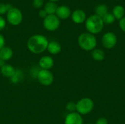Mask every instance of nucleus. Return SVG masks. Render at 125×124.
I'll return each mask as SVG.
<instances>
[{"instance_id":"nucleus-28","label":"nucleus","mask_w":125,"mask_h":124,"mask_svg":"<svg viewBox=\"0 0 125 124\" xmlns=\"http://www.w3.org/2000/svg\"><path fill=\"white\" fill-rule=\"evenodd\" d=\"M4 44H5V39H4V37L0 34V50L4 47Z\"/></svg>"},{"instance_id":"nucleus-20","label":"nucleus","mask_w":125,"mask_h":124,"mask_svg":"<svg viewBox=\"0 0 125 124\" xmlns=\"http://www.w3.org/2000/svg\"><path fill=\"white\" fill-rule=\"evenodd\" d=\"M103 21L104 23V24H107V25H111L113 23H114L116 18H114V15L111 12H107L103 18Z\"/></svg>"},{"instance_id":"nucleus-26","label":"nucleus","mask_w":125,"mask_h":124,"mask_svg":"<svg viewBox=\"0 0 125 124\" xmlns=\"http://www.w3.org/2000/svg\"><path fill=\"white\" fill-rule=\"evenodd\" d=\"M119 27H120L121 30H122V31L125 32V16L124 18H122L119 20Z\"/></svg>"},{"instance_id":"nucleus-15","label":"nucleus","mask_w":125,"mask_h":124,"mask_svg":"<svg viewBox=\"0 0 125 124\" xmlns=\"http://www.w3.org/2000/svg\"><path fill=\"white\" fill-rule=\"evenodd\" d=\"M15 72V69L10 64H5L1 67V73L4 77L11 78Z\"/></svg>"},{"instance_id":"nucleus-9","label":"nucleus","mask_w":125,"mask_h":124,"mask_svg":"<svg viewBox=\"0 0 125 124\" xmlns=\"http://www.w3.org/2000/svg\"><path fill=\"white\" fill-rule=\"evenodd\" d=\"M83 120L79 113L77 112L70 113L67 115L65 120H64V124H83Z\"/></svg>"},{"instance_id":"nucleus-6","label":"nucleus","mask_w":125,"mask_h":124,"mask_svg":"<svg viewBox=\"0 0 125 124\" xmlns=\"http://www.w3.org/2000/svg\"><path fill=\"white\" fill-rule=\"evenodd\" d=\"M59 26L60 20L56 15H48L43 20V26L49 31H56Z\"/></svg>"},{"instance_id":"nucleus-14","label":"nucleus","mask_w":125,"mask_h":124,"mask_svg":"<svg viewBox=\"0 0 125 124\" xmlns=\"http://www.w3.org/2000/svg\"><path fill=\"white\" fill-rule=\"evenodd\" d=\"M12 55H13V51L9 47L4 46L0 50V59L3 60L4 61H7L11 59Z\"/></svg>"},{"instance_id":"nucleus-10","label":"nucleus","mask_w":125,"mask_h":124,"mask_svg":"<svg viewBox=\"0 0 125 124\" xmlns=\"http://www.w3.org/2000/svg\"><path fill=\"white\" fill-rule=\"evenodd\" d=\"M72 20L76 24H81L86 20V12L81 9H77L71 14Z\"/></svg>"},{"instance_id":"nucleus-21","label":"nucleus","mask_w":125,"mask_h":124,"mask_svg":"<svg viewBox=\"0 0 125 124\" xmlns=\"http://www.w3.org/2000/svg\"><path fill=\"white\" fill-rule=\"evenodd\" d=\"M23 77V73L21 70H15V74L13 75V76L10 78L11 81L14 83H16L18 82H19Z\"/></svg>"},{"instance_id":"nucleus-5","label":"nucleus","mask_w":125,"mask_h":124,"mask_svg":"<svg viewBox=\"0 0 125 124\" xmlns=\"http://www.w3.org/2000/svg\"><path fill=\"white\" fill-rule=\"evenodd\" d=\"M7 20L12 26H18L23 20V14L19 9L12 7L7 12Z\"/></svg>"},{"instance_id":"nucleus-16","label":"nucleus","mask_w":125,"mask_h":124,"mask_svg":"<svg viewBox=\"0 0 125 124\" xmlns=\"http://www.w3.org/2000/svg\"><path fill=\"white\" fill-rule=\"evenodd\" d=\"M92 57L96 61H103L105 59V53L103 50L99 48H95L92 50Z\"/></svg>"},{"instance_id":"nucleus-8","label":"nucleus","mask_w":125,"mask_h":124,"mask_svg":"<svg viewBox=\"0 0 125 124\" xmlns=\"http://www.w3.org/2000/svg\"><path fill=\"white\" fill-rule=\"evenodd\" d=\"M102 44L106 49H112L117 44V37L113 32H107L102 37Z\"/></svg>"},{"instance_id":"nucleus-18","label":"nucleus","mask_w":125,"mask_h":124,"mask_svg":"<svg viewBox=\"0 0 125 124\" xmlns=\"http://www.w3.org/2000/svg\"><path fill=\"white\" fill-rule=\"evenodd\" d=\"M57 7H58L55 4V2L48 1L45 4L44 10L48 15H54V13H56V12Z\"/></svg>"},{"instance_id":"nucleus-17","label":"nucleus","mask_w":125,"mask_h":124,"mask_svg":"<svg viewBox=\"0 0 125 124\" xmlns=\"http://www.w3.org/2000/svg\"><path fill=\"white\" fill-rule=\"evenodd\" d=\"M125 10L124 7L122 5H116L114 7L112 14L114 15V18L117 20H121L122 18L125 17Z\"/></svg>"},{"instance_id":"nucleus-22","label":"nucleus","mask_w":125,"mask_h":124,"mask_svg":"<svg viewBox=\"0 0 125 124\" xmlns=\"http://www.w3.org/2000/svg\"><path fill=\"white\" fill-rule=\"evenodd\" d=\"M12 7L10 4H4V3H0V15H3L6 12H8V10L12 8Z\"/></svg>"},{"instance_id":"nucleus-11","label":"nucleus","mask_w":125,"mask_h":124,"mask_svg":"<svg viewBox=\"0 0 125 124\" xmlns=\"http://www.w3.org/2000/svg\"><path fill=\"white\" fill-rule=\"evenodd\" d=\"M53 59L49 56H44L39 61V65L42 68V69L49 70L53 67Z\"/></svg>"},{"instance_id":"nucleus-1","label":"nucleus","mask_w":125,"mask_h":124,"mask_svg":"<svg viewBox=\"0 0 125 124\" xmlns=\"http://www.w3.org/2000/svg\"><path fill=\"white\" fill-rule=\"evenodd\" d=\"M48 45V39L42 34L31 36L27 41V48L32 53L40 54L47 50Z\"/></svg>"},{"instance_id":"nucleus-24","label":"nucleus","mask_w":125,"mask_h":124,"mask_svg":"<svg viewBox=\"0 0 125 124\" xmlns=\"http://www.w3.org/2000/svg\"><path fill=\"white\" fill-rule=\"evenodd\" d=\"M33 7L34 8H37V9H39L40 8L43 4H44V1L43 0H33Z\"/></svg>"},{"instance_id":"nucleus-23","label":"nucleus","mask_w":125,"mask_h":124,"mask_svg":"<svg viewBox=\"0 0 125 124\" xmlns=\"http://www.w3.org/2000/svg\"><path fill=\"white\" fill-rule=\"evenodd\" d=\"M66 109L70 113L76 112V103H74L73 102H70L66 105Z\"/></svg>"},{"instance_id":"nucleus-2","label":"nucleus","mask_w":125,"mask_h":124,"mask_svg":"<svg viewBox=\"0 0 125 124\" xmlns=\"http://www.w3.org/2000/svg\"><path fill=\"white\" fill-rule=\"evenodd\" d=\"M85 26L89 33L96 34L102 31L104 27V23L102 18L94 14L86 20Z\"/></svg>"},{"instance_id":"nucleus-30","label":"nucleus","mask_w":125,"mask_h":124,"mask_svg":"<svg viewBox=\"0 0 125 124\" xmlns=\"http://www.w3.org/2000/svg\"><path fill=\"white\" fill-rule=\"evenodd\" d=\"M5 61H4L3 60H1V59H0V67H2L4 65H5V63H4Z\"/></svg>"},{"instance_id":"nucleus-4","label":"nucleus","mask_w":125,"mask_h":124,"mask_svg":"<svg viewBox=\"0 0 125 124\" xmlns=\"http://www.w3.org/2000/svg\"><path fill=\"white\" fill-rule=\"evenodd\" d=\"M94 103L90 98L85 97L81 99L76 103V112L80 115H88L94 109Z\"/></svg>"},{"instance_id":"nucleus-3","label":"nucleus","mask_w":125,"mask_h":124,"mask_svg":"<svg viewBox=\"0 0 125 124\" xmlns=\"http://www.w3.org/2000/svg\"><path fill=\"white\" fill-rule=\"evenodd\" d=\"M78 43L81 49L86 51H92L96 48L97 42L94 34L89 32L82 33L78 38Z\"/></svg>"},{"instance_id":"nucleus-27","label":"nucleus","mask_w":125,"mask_h":124,"mask_svg":"<svg viewBox=\"0 0 125 124\" xmlns=\"http://www.w3.org/2000/svg\"><path fill=\"white\" fill-rule=\"evenodd\" d=\"M5 26H6V21H5L4 18L0 15V31L4 29Z\"/></svg>"},{"instance_id":"nucleus-13","label":"nucleus","mask_w":125,"mask_h":124,"mask_svg":"<svg viewBox=\"0 0 125 124\" xmlns=\"http://www.w3.org/2000/svg\"><path fill=\"white\" fill-rule=\"evenodd\" d=\"M47 50L51 54L56 55L60 53V51L62 50V47H61V45L58 42L51 41V42H48Z\"/></svg>"},{"instance_id":"nucleus-31","label":"nucleus","mask_w":125,"mask_h":124,"mask_svg":"<svg viewBox=\"0 0 125 124\" xmlns=\"http://www.w3.org/2000/svg\"><path fill=\"white\" fill-rule=\"evenodd\" d=\"M50 1H52V2H56V1H58L59 0H49Z\"/></svg>"},{"instance_id":"nucleus-19","label":"nucleus","mask_w":125,"mask_h":124,"mask_svg":"<svg viewBox=\"0 0 125 124\" xmlns=\"http://www.w3.org/2000/svg\"><path fill=\"white\" fill-rule=\"evenodd\" d=\"M95 15L103 18L108 12V7L105 4H100L95 7Z\"/></svg>"},{"instance_id":"nucleus-32","label":"nucleus","mask_w":125,"mask_h":124,"mask_svg":"<svg viewBox=\"0 0 125 124\" xmlns=\"http://www.w3.org/2000/svg\"></svg>"},{"instance_id":"nucleus-7","label":"nucleus","mask_w":125,"mask_h":124,"mask_svg":"<svg viewBox=\"0 0 125 124\" xmlns=\"http://www.w3.org/2000/svg\"><path fill=\"white\" fill-rule=\"evenodd\" d=\"M37 80L43 86H50L53 83L54 77L53 73L46 69H41L37 73Z\"/></svg>"},{"instance_id":"nucleus-12","label":"nucleus","mask_w":125,"mask_h":124,"mask_svg":"<svg viewBox=\"0 0 125 124\" xmlns=\"http://www.w3.org/2000/svg\"><path fill=\"white\" fill-rule=\"evenodd\" d=\"M56 15L59 18V19H67L71 15V10L69 7L62 5L57 7L56 12Z\"/></svg>"},{"instance_id":"nucleus-29","label":"nucleus","mask_w":125,"mask_h":124,"mask_svg":"<svg viewBox=\"0 0 125 124\" xmlns=\"http://www.w3.org/2000/svg\"><path fill=\"white\" fill-rule=\"evenodd\" d=\"M39 15H40V18H45L48 15V14L46 13V12L45 11V10H40V11H39Z\"/></svg>"},{"instance_id":"nucleus-25","label":"nucleus","mask_w":125,"mask_h":124,"mask_svg":"<svg viewBox=\"0 0 125 124\" xmlns=\"http://www.w3.org/2000/svg\"><path fill=\"white\" fill-rule=\"evenodd\" d=\"M95 124H108V121L105 117H100L97 119Z\"/></svg>"},{"instance_id":"nucleus-33","label":"nucleus","mask_w":125,"mask_h":124,"mask_svg":"<svg viewBox=\"0 0 125 124\" xmlns=\"http://www.w3.org/2000/svg\"><path fill=\"white\" fill-rule=\"evenodd\" d=\"M116 1H119V0H116Z\"/></svg>"}]
</instances>
